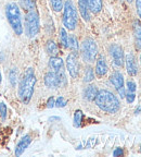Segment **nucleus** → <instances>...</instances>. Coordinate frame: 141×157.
I'll return each instance as SVG.
<instances>
[{"mask_svg": "<svg viewBox=\"0 0 141 157\" xmlns=\"http://www.w3.org/2000/svg\"><path fill=\"white\" fill-rule=\"evenodd\" d=\"M97 55L98 46L95 40L91 38L84 39L83 44H81V56H83L84 60L88 63H92L97 58Z\"/></svg>", "mask_w": 141, "mask_h": 157, "instance_id": "6", "label": "nucleus"}, {"mask_svg": "<svg viewBox=\"0 0 141 157\" xmlns=\"http://www.w3.org/2000/svg\"><path fill=\"white\" fill-rule=\"evenodd\" d=\"M78 9H79L80 15L85 20L86 22H89L90 12L88 9V1L87 0H78Z\"/></svg>", "mask_w": 141, "mask_h": 157, "instance_id": "15", "label": "nucleus"}, {"mask_svg": "<svg viewBox=\"0 0 141 157\" xmlns=\"http://www.w3.org/2000/svg\"><path fill=\"white\" fill-rule=\"evenodd\" d=\"M50 5L56 12H60L63 9V0H50Z\"/></svg>", "mask_w": 141, "mask_h": 157, "instance_id": "25", "label": "nucleus"}, {"mask_svg": "<svg viewBox=\"0 0 141 157\" xmlns=\"http://www.w3.org/2000/svg\"><path fill=\"white\" fill-rule=\"evenodd\" d=\"M110 54L112 56L113 62H114L115 67H121L124 66V61H125V56H124V52H123V48L119 45L117 44H113L110 46Z\"/></svg>", "mask_w": 141, "mask_h": 157, "instance_id": "8", "label": "nucleus"}, {"mask_svg": "<svg viewBox=\"0 0 141 157\" xmlns=\"http://www.w3.org/2000/svg\"><path fill=\"white\" fill-rule=\"evenodd\" d=\"M32 143V137L31 135L26 134L20 140V142L17 143L16 147H15V155L16 156H22L23 153L26 151V148L29 146V144Z\"/></svg>", "mask_w": 141, "mask_h": 157, "instance_id": "11", "label": "nucleus"}, {"mask_svg": "<svg viewBox=\"0 0 141 157\" xmlns=\"http://www.w3.org/2000/svg\"><path fill=\"white\" fill-rule=\"evenodd\" d=\"M125 97H126L127 103L132 104V103H134V101L136 99V94H135V93H129V92H127V93L125 94Z\"/></svg>", "mask_w": 141, "mask_h": 157, "instance_id": "30", "label": "nucleus"}, {"mask_svg": "<svg viewBox=\"0 0 141 157\" xmlns=\"http://www.w3.org/2000/svg\"><path fill=\"white\" fill-rule=\"evenodd\" d=\"M56 75H58V80H59V87H64L67 84V80H66V74H65V70L61 69L59 70L58 72H56Z\"/></svg>", "mask_w": 141, "mask_h": 157, "instance_id": "21", "label": "nucleus"}, {"mask_svg": "<svg viewBox=\"0 0 141 157\" xmlns=\"http://www.w3.org/2000/svg\"><path fill=\"white\" fill-rule=\"evenodd\" d=\"M110 82L112 83V85L116 88V91L118 92L119 96L122 98L125 97V87H124V76L121 72L115 71L112 73V75L110 76Z\"/></svg>", "mask_w": 141, "mask_h": 157, "instance_id": "9", "label": "nucleus"}, {"mask_svg": "<svg viewBox=\"0 0 141 157\" xmlns=\"http://www.w3.org/2000/svg\"><path fill=\"white\" fill-rule=\"evenodd\" d=\"M46 50L49 55L51 57L54 56H58L59 54V48H58V45L53 42V40H48L46 44Z\"/></svg>", "mask_w": 141, "mask_h": 157, "instance_id": "19", "label": "nucleus"}, {"mask_svg": "<svg viewBox=\"0 0 141 157\" xmlns=\"http://www.w3.org/2000/svg\"><path fill=\"white\" fill-rule=\"evenodd\" d=\"M49 67L51 68L52 71L58 72L59 70H61V69L64 68V62L61 58L54 56V57H51L50 60H49Z\"/></svg>", "mask_w": 141, "mask_h": 157, "instance_id": "16", "label": "nucleus"}, {"mask_svg": "<svg viewBox=\"0 0 141 157\" xmlns=\"http://www.w3.org/2000/svg\"><path fill=\"white\" fill-rule=\"evenodd\" d=\"M136 9L139 17L141 19V0H136Z\"/></svg>", "mask_w": 141, "mask_h": 157, "instance_id": "32", "label": "nucleus"}, {"mask_svg": "<svg viewBox=\"0 0 141 157\" xmlns=\"http://www.w3.org/2000/svg\"><path fill=\"white\" fill-rule=\"evenodd\" d=\"M67 48H70L73 52H77L79 49V45H78V40L76 38L75 35H70L68 36V46Z\"/></svg>", "mask_w": 141, "mask_h": 157, "instance_id": "20", "label": "nucleus"}, {"mask_svg": "<svg viewBox=\"0 0 141 157\" xmlns=\"http://www.w3.org/2000/svg\"><path fill=\"white\" fill-rule=\"evenodd\" d=\"M123 155H124V152L121 147H117L116 150L113 152V156H123Z\"/></svg>", "mask_w": 141, "mask_h": 157, "instance_id": "33", "label": "nucleus"}, {"mask_svg": "<svg viewBox=\"0 0 141 157\" xmlns=\"http://www.w3.org/2000/svg\"><path fill=\"white\" fill-rule=\"evenodd\" d=\"M63 25L68 31H74L77 25V11L72 0H66L63 5Z\"/></svg>", "mask_w": 141, "mask_h": 157, "instance_id": "5", "label": "nucleus"}, {"mask_svg": "<svg viewBox=\"0 0 141 157\" xmlns=\"http://www.w3.org/2000/svg\"><path fill=\"white\" fill-rule=\"evenodd\" d=\"M56 106V99L53 97H49L48 101H47V107L48 108H53Z\"/></svg>", "mask_w": 141, "mask_h": 157, "instance_id": "31", "label": "nucleus"}, {"mask_svg": "<svg viewBox=\"0 0 141 157\" xmlns=\"http://www.w3.org/2000/svg\"><path fill=\"white\" fill-rule=\"evenodd\" d=\"M5 14L10 25L12 27L13 32L16 35H22L24 31V26L22 23V14L19 6L15 2H10L5 7Z\"/></svg>", "mask_w": 141, "mask_h": 157, "instance_id": "3", "label": "nucleus"}, {"mask_svg": "<svg viewBox=\"0 0 141 157\" xmlns=\"http://www.w3.org/2000/svg\"><path fill=\"white\" fill-rule=\"evenodd\" d=\"M1 81H2V75H1V71H0V83H1Z\"/></svg>", "mask_w": 141, "mask_h": 157, "instance_id": "34", "label": "nucleus"}, {"mask_svg": "<svg viewBox=\"0 0 141 157\" xmlns=\"http://www.w3.org/2000/svg\"><path fill=\"white\" fill-rule=\"evenodd\" d=\"M95 103L101 110L109 113H114L118 111L121 104L118 98L107 90H100L98 91L95 97Z\"/></svg>", "mask_w": 141, "mask_h": 157, "instance_id": "1", "label": "nucleus"}, {"mask_svg": "<svg viewBox=\"0 0 141 157\" xmlns=\"http://www.w3.org/2000/svg\"><path fill=\"white\" fill-rule=\"evenodd\" d=\"M125 63H126V70H127V73L129 75H136L138 73V68H137V64H136V59H135V56L132 54V52H129L128 55H126L125 57Z\"/></svg>", "mask_w": 141, "mask_h": 157, "instance_id": "10", "label": "nucleus"}, {"mask_svg": "<svg viewBox=\"0 0 141 157\" xmlns=\"http://www.w3.org/2000/svg\"><path fill=\"white\" fill-rule=\"evenodd\" d=\"M140 63H141V55H140Z\"/></svg>", "mask_w": 141, "mask_h": 157, "instance_id": "36", "label": "nucleus"}, {"mask_svg": "<svg viewBox=\"0 0 141 157\" xmlns=\"http://www.w3.org/2000/svg\"><path fill=\"white\" fill-rule=\"evenodd\" d=\"M95 80V72L93 69L91 67H87V69L85 70V75H84V82L86 83H90Z\"/></svg>", "mask_w": 141, "mask_h": 157, "instance_id": "22", "label": "nucleus"}, {"mask_svg": "<svg viewBox=\"0 0 141 157\" xmlns=\"http://www.w3.org/2000/svg\"><path fill=\"white\" fill-rule=\"evenodd\" d=\"M66 68L70 75L73 78H76L79 73V63L76 52H70L66 58Z\"/></svg>", "mask_w": 141, "mask_h": 157, "instance_id": "7", "label": "nucleus"}, {"mask_svg": "<svg viewBox=\"0 0 141 157\" xmlns=\"http://www.w3.org/2000/svg\"><path fill=\"white\" fill-rule=\"evenodd\" d=\"M0 115H1V119L5 121L7 118V106L5 103H0Z\"/></svg>", "mask_w": 141, "mask_h": 157, "instance_id": "27", "label": "nucleus"}, {"mask_svg": "<svg viewBox=\"0 0 141 157\" xmlns=\"http://www.w3.org/2000/svg\"><path fill=\"white\" fill-rule=\"evenodd\" d=\"M27 14L25 17V33L28 38H34L39 33L40 24H39V14L35 6L27 8Z\"/></svg>", "mask_w": 141, "mask_h": 157, "instance_id": "4", "label": "nucleus"}, {"mask_svg": "<svg viewBox=\"0 0 141 157\" xmlns=\"http://www.w3.org/2000/svg\"><path fill=\"white\" fill-rule=\"evenodd\" d=\"M60 42H61L62 46L67 48L68 46V35L66 33L65 29L64 27H61L60 29Z\"/></svg>", "mask_w": 141, "mask_h": 157, "instance_id": "23", "label": "nucleus"}, {"mask_svg": "<svg viewBox=\"0 0 141 157\" xmlns=\"http://www.w3.org/2000/svg\"><path fill=\"white\" fill-rule=\"evenodd\" d=\"M107 72V64L105 62V59L102 56H100L96 63V73L99 78H102Z\"/></svg>", "mask_w": 141, "mask_h": 157, "instance_id": "14", "label": "nucleus"}, {"mask_svg": "<svg viewBox=\"0 0 141 157\" xmlns=\"http://www.w3.org/2000/svg\"><path fill=\"white\" fill-rule=\"evenodd\" d=\"M140 147H141V146H140Z\"/></svg>", "mask_w": 141, "mask_h": 157, "instance_id": "37", "label": "nucleus"}, {"mask_svg": "<svg viewBox=\"0 0 141 157\" xmlns=\"http://www.w3.org/2000/svg\"><path fill=\"white\" fill-rule=\"evenodd\" d=\"M132 29H134V38H135V46L138 52H141V23L138 20H135L134 24H132Z\"/></svg>", "mask_w": 141, "mask_h": 157, "instance_id": "12", "label": "nucleus"}, {"mask_svg": "<svg viewBox=\"0 0 141 157\" xmlns=\"http://www.w3.org/2000/svg\"><path fill=\"white\" fill-rule=\"evenodd\" d=\"M9 80L12 86L16 85V81H17V69L16 68L11 69V71H10V73H9Z\"/></svg>", "mask_w": 141, "mask_h": 157, "instance_id": "26", "label": "nucleus"}, {"mask_svg": "<svg viewBox=\"0 0 141 157\" xmlns=\"http://www.w3.org/2000/svg\"><path fill=\"white\" fill-rule=\"evenodd\" d=\"M126 1H127V2H128V3H132V1H134V0H126Z\"/></svg>", "mask_w": 141, "mask_h": 157, "instance_id": "35", "label": "nucleus"}, {"mask_svg": "<svg viewBox=\"0 0 141 157\" xmlns=\"http://www.w3.org/2000/svg\"><path fill=\"white\" fill-rule=\"evenodd\" d=\"M83 117H84V113L81 110H76L75 113H74V119H73V122H74V127L76 128H79L81 125V120H83Z\"/></svg>", "mask_w": 141, "mask_h": 157, "instance_id": "24", "label": "nucleus"}, {"mask_svg": "<svg viewBox=\"0 0 141 157\" xmlns=\"http://www.w3.org/2000/svg\"><path fill=\"white\" fill-rule=\"evenodd\" d=\"M36 81L37 80L34 74V70L32 68H28L23 76L22 81L20 82L19 87V97L24 104H28L29 101L32 99Z\"/></svg>", "mask_w": 141, "mask_h": 157, "instance_id": "2", "label": "nucleus"}, {"mask_svg": "<svg viewBox=\"0 0 141 157\" xmlns=\"http://www.w3.org/2000/svg\"><path fill=\"white\" fill-rule=\"evenodd\" d=\"M66 103H67V101H65V98H64L63 96H59L56 101V107H65Z\"/></svg>", "mask_w": 141, "mask_h": 157, "instance_id": "28", "label": "nucleus"}, {"mask_svg": "<svg viewBox=\"0 0 141 157\" xmlns=\"http://www.w3.org/2000/svg\"><path fill=\"white\" fill-rule=\"evenodd\" d=\"M45 84L49 88H56L59 87V80L58 75L54 71H50L45 75Z\"/></svg>", "mask_w": 141, "mask_h": 157, "instance_id": "13", "label": "nucleus"}, {"mask_svg": "<svg viewBox=\"0 0 141 157\" xmlns=\"http://www.w3.org/2000/svg\"><path fill=\"white\" fill-rule=\"evenodd\" d=\"M98 93V90H97V86L95 85H89L86 87L85 92H84V97L87 99V101H95V97Z\"/></svg>", "mask_w": 141, "mask_h": 157, "instance_id": "18", "label": "nucleus"}, {"mask_svg": "<svg viewBox=\"0 0 141 157\" xmlns=\"http://www.w3.org/2000/svg\"><path fill=\"white\" fill-rule=\"evenodd\" d=\"M136 88H137V86L134 81L127 82V92H129V93H135V92H136Z\"/></svg>", "mask_w": 141, "mask_h": 157, "instance_id": "29", "label": "nucleus"}, {"mask_svg": "<svg viewBox=\"0 0 141 157\" xmlns=\"http://www.w3.org/2000/svg\"><path fill=\"white\" fill-rule=\"evenodd\" d=\"M87 1L89 12L98 14L102 10V0H87Z\"/></svg>", "mask_w": 141, "mask_h": 157, "instance_id": "17", "label": "nucleus"}]
</instances>
